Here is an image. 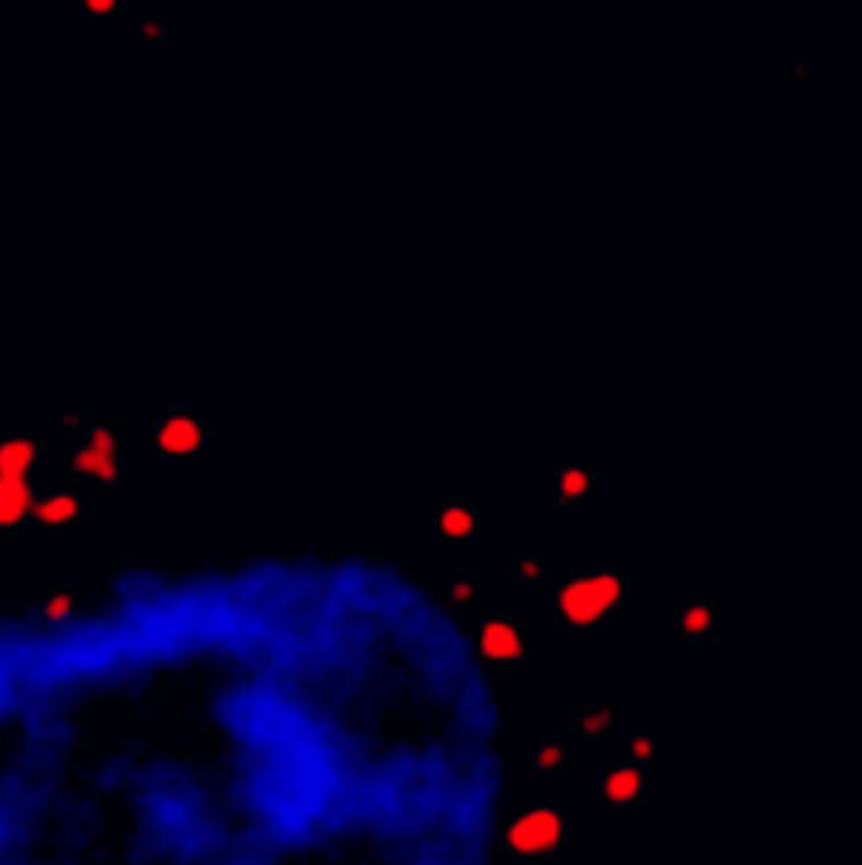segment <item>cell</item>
<instances>
[{
	"mask_svg": "<svg viewBox=\"0 0 862 865\" xmlns=\"http://www.w3.org/2000/svg\"><path fill=\"white\" fill-rule=\"evenodd\" d=\"M71 468L99 484H112L119 473V436L109 425H94L71 458Z\"/></svg>",
	"mask_w": 862,
	"mask_h": 865,
	"instance_id": "277c9868",
	"label": "cell"
},
{
	"mask_svg": "<svg viewBox=\"0 0 862 865\" xmlns=\"http://www.w3.org/2000/svg\"><path fill=\"white\" fill-rule=\"evenodd\" d=\"M643 772L638 767L612 769L605 780V797L612 805H632L643 795Z\"/></svg>",
	"mask_w": 862,
	"mask_h": 865,
	"instance_id": "7c38bea8",
	"label": "cell"
},
{
	"mask_svg": "<svg viewBox=\"0 0 862 865\" xmlns=\"http://www.w3.org/2000/svg\"><path fill=\"white\" fill-rule=\"evenodd\" d=\"M610 711L600 709V706H589V709H582L577 716V729L582 731L584 737H600V734H605L607 729H610Z\"/></svg>",
	"mask_w": 862,
	"mask_h": 865,
	"instance_id": "9a60e30c",
	"label": "cell"
},
{
	"mask_svg": "<svg viewBox=\"0 0 862 865\" xmlns=\"http://www.w3.org/2000/svg\"><path fill=\"white\" fill-rule=\"evenodd\" d=\"M630 585L615 570H595L572 577L559 587L554 615L569 630L607 628L625 610Z\"/></svg>",
	"mask_w": 862,
	"mask_h": 865,
	"instance_id": "6da1fadb",
	"label": "cell"
},
{
	"mask_svg": "<svg viewBox=\"0 0 862 865\" xmlns=\"http://www.w3.org/2000/svg\"><path fill=\"white\" fill-rule=\"evenodd\" d=\"M137 36H140V41L147 43V46L165 43L167 41V23L160 21V18H147V21L140 23V28H137Z\"/></svg>",
	"mask_w": 862,
	"mask_h": 865,
	"instance_id": "ac0fdd59",
	"label": "cell"
},
{
	"mask_svg": "<svg viewBox=\"0 0 862 865\" xmlns=\"http://www.w3.org/2000/svg\"><path fill=\"white\" fill-rule=\"evenodd\" d=\"M71 610H74V597H71L69 592H54V595H49L46 602H43V615L49 620L69 618Z\"/></svg>",
	"mask_w": 862,
	"mask_h": 865,
	"instance_id": "e0dca14e",
	"label": "cell"
},
{
	"mask_svg": "<svg viewBox=\"0 0 862 865\" xmlns=\"http://www.w3.org/2000/svg\"><path fill=\"white\" fill-rule=\"evenodd\" d=\"M511 580L529 585V582H552V572L541 565L536 557H516L511 562Z\"/></svg>",
	"mask_w": 862,
	"mask_h": 865,
	"instance_id": "5bb4252c",
	"label": "cell"
},
{
	"mask_svg": "<svg viewBox=\"0 0 862 865\" xmlns=\"http://www.w3.org/2000/svg\"><path fill=\"white\" fill-rule=\"evenodd\" d=\"M36 494L28 479L0 476V529H13L31 516Z\"/></svg>",
	"mask_w": 862,
	"mask_h": 865,
	"instance_id": "ba28073f",
	"label": "cell"
},
{
	"mask_svg": "<svg viewBox=\"0 0 862 865\" xmlns=\"http://www.w3.org/2000/svg\"><path fill=\"white\" fill-rule=\"evenodd\" d=\"M38 448L28 438H6L0 441V476H21L28 479L36 466Z\"/></svg>",
	"mask_w": 862,
	"mask_h": 865,
	"instance_id": "8fae6325",
	"label": "cell"
},
{
	"mask_svg": "<svg viewBox=\"0 0 862 865\" xmlns=\"http://www.w3.org/2000/svg\"><path fill=\"white\" fill-rule=\"evenodd\" d=\"M31 514L46 527H64L81 514V501L69 491H54V494L36 499Z\"/></svg>",
	"mask_w": 862,
	"mask_h": 865,
	"instance_id": "30bf717a",
	"label": "cell"
},
{
	"mask_svg": "<svg viewBox=\"0 0 862 865\" xmlns=\"http://www.w3.org/2000/svg\"><path fill=\"white\" fill-rule=\"evenodd\" d=\"M155 436H157V448H160L165 456L183 458L203 448L205 428L195 415L172 413L162 420V425L157 428Z\"/></svg>",
	"mask_w": 862,
	"mask_h": 865,
	"instance_id": "5b68a950",
	"label": "cell"
},
{
	"mask_svg": "<svg viewBox=\"0 0 862 865\" xmlns=\"http://www.w3.org/2000/svg\"><path fill=\"white\" fill-rule=\"evenodd\" d=\"M122 0H81V11L92 18H107L117 13Z\"/></svg>",
	"mask_w": 862,
	"mask_h": 865,
	"instance_id": "d6986e66",
	"label": "cell"
},
{
	"mask_svg": "<svg viewBox=\"0 0 862 865\" xmlns=\"http://www.w3.org/2000/svg\"><path fill=\"white\" fill-rule=\"evenodd\" d=\"M564 840V817L557 810H531L506 828V845L526 860L552 855Z\"/></svg>",
	"mask_w": 862,
	"mask_h": 865,
	"instance_id": "7a4b0ae2",
	"label": "cell"
},
{
	"mask_svg": "<svg viewBox=\"0 0 862 865\" xmlns=\"http://www.w3.org/2000/svg\"><path fill=\"white\" fill-rule=\"evenodd\" d=\"M564 757H567V744H564L562 739H549V742H544L539 749H536L534 762L536 767L549 772V769L562 767Z\"/></svg>",
	"mask_w": 862,
	"mask_h": 865,
	"instance_id": "2e32d148",
	"label": "cell"
},
{
	"mask_svg": "<svg viewBox=\"0 0 862 865\" xmlns=\"http://www.w3.org/2000/svg\"><path fill=\"white\" fill-rule=\"evenodd\" d=\"M478 590H481V575L476 570H458L450 577V600L456 605L478 600Z\"/></svg>",
	"mask_w": 862,
	"mask_h": 865,
	"instance_id": "4fadbf2b",
	"label": "cell"
},
{
	"mask_svg": "<svg viewBox=\"0 0 862 865\" xmlns=\"http://www.w3.org/2000/svg\"><path fill=\"white\" fill-rule=\"evenodd\" d=\"M595 468L592 466H567L554 476V491L562 509H579L587 494L595 489Z\"/></svg>",
	"mask_w": 862,
	"mask_h": 865,
	"instance_id": "9c48e42d",
	"label": "cell"
},
{
	"mask_svg": "<svg viewBox=\"0 0 862 865\" xmlns=\"http://www.w3.org/2000/svg\"><path fill=\"white\" fill-rule=\"evenodd\" d=\"M529 653L526 633L521 623L511 615H496L486 620L478 638V656L493 668L519 666Z\"/></svg>",
	"mask_w": 862,
	"mask_h": 865,
	"instance_id": "3957f363",
	"label": "cell"
},
{
	"mask_svg": "<svg viewBox=\"0 0 862 865\" xmlns=\"http://www.w3.org/2000/svg\"><path fill=\"white\" fill-rule=\"evenodd\" d=\"M716 605L708 600L680 602L673 615V633L680 643H703L716 628Z\"/></svg>",
	"mask_w": 862,
	"mask_h": 865,
	"instance_id": "52a82bcc",
	"label": "cell"
},
{
	"mask_svg": "<svg viewBox=\"0 0 862 865\" xmlns=\"http://www.w3.org/2000/svg\"><path fill=\"white\" fill-rule=\"evenodd\" d=\"M655 754H658V747H655L653 739H648V737L632 739V757H635V762H640V764L653 762Z\"/></svg>",
	"mask_w": 862,
	"mask_h": 865,
	"instance_id": "ffe728a7",
	"label": "cell"
},
{
	"mask_svg": "<svg viewBox=\"0 0 862 865\" xmlns=\"http://www.w3.org/2000/svg\"><path fill=\"white\" fill-rule=\"evenodd\" d=\"M435 529L443 539H471L481 532V514L463 496H443L435 504Z\"/></svg>",
	"mask_w": 862,
	"mask_h": 865,
	"instance_id": "8992f818",
	"label": "cell"
}]
</instances>
